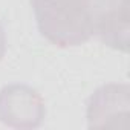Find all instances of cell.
Masks as SVG:
<instances>
[{
  "mask_svg": "<svg viewBox=\"0 0 130 130\" xmlns=\"http://www.w3.org/2000/svg\"><path fill=\"white\" fill-rule=\"evenodd\" d=\"M46 118L43 96L28 84H8L0 90V122L8 127L37 128Z\"/></svg>",
  "mask_w": 130,
  "mask_h": 130,
  "instance_id": "2",
  "label": "cell"
},
{
  "mask_svg": "<svg viewBox=\"0 0 130 130\" xmlns=\"http://www.w3.org/2000/svg\"><path fill=\"white\" fill-rule=\"evenodd\" d=\"M5 52H6V35H5V29L0 23V61L5 57Z\"/></svg>",
  "mask_w": 130,
  "mask_h": 130,
  "instance_id": "4",
  "label": "cell"
},
{
  "mask_svg": "<svg viewBox=\"0 0 130 130\" xmlns=\"http://www.w3.org/2000/svg\"><path fill=\"white\" fill-rule=\"evenodd\" d=\"M40 34L58 47L80 46L93 37V0H31Z\"/></svg>",
  "mask_w": 130,
  "mask_h": 130,
  "instance_id": "1",
  "label": "cell"
},
{
  "mask_svg": "<svg viewBox=\"0 0 130 130\" xmlns=\"http://www.w3.org/2000/svg\"><path fill=\"white\" fill-rule=\"evenodd\" d=\"M130 89L127 84L110 83L93 92L87 103L89 128H128Z\"/></svg>",
  "mask_w": 130,
  "mask_h": 130,
  "instance_id": "3",
  "label": "cell"
}]
</instances>
